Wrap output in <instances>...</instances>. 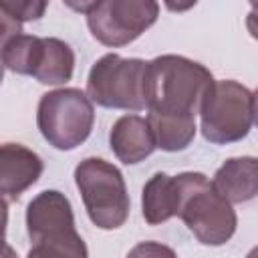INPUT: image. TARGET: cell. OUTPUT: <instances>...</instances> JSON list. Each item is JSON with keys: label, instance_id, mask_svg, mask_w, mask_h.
I'll return each mask as SVG.
<instances>
[{"label": "cell", "instance_id": "obj_21", "mask_svg": "<svg viewBox=\"0 0 258 258\" xmlns=\"http://www.w3.org/2000/svg\"><path fill=\"white\" fill-rule=\"evenodd\" d=\"M250 2V6L254 8V10H258V0H248Z\"/></svg>", "mask_w": 258, "mask_h": 258}, {"label": "cell", "instance_id": "obj_15", "mask_svg": "<svg viewBox=\"0 0 258 258\" xmlns=\"http://www.w3.org/2000/svg\"><path fill=\"white\" fill-rule=\"evenodd\" d=\"M50 0H0V12L4 20V36L20 32L24 22L40 20Z\"/></svg>", "mask_w": 258, "mask_h": 258}, {"label": "cell", "instance_id": "obj_17", "mask_svg": "<svg viewBox=\"0 0 258 258\" xmlns=\"http://www.w3.org/2000/svg\"><path fill=\"white\" fill-rule=\"evenodd\" d=\"M165 8L169 12H185L198 4V0H163Z\"/></svg>", "mask_w": 258, "mask_h": 258}, {"label": "cell", "instance_id": "obj_12", "mask_svg": "<svg viewBox=\"0 0 258 258\" xmlns=\"http://www.w3.org/2000/svg\"><path fill=\"white\" fill-rule=\"evenodd\" d=\"M212 185L230 204H244L258 196V157L226 159L214 173Z\"/></svg>", "mask_w": 258, "mask_h": 258}, {"label": "cell", "instance_id": "obj_14", "mask_svg": "<svg viewBox=\"0 0 258 258\" xmlns=\"http://www.w3.org/2000/svg\"><path fill=\"white\" fill-rule=\"evenodd\" d=\"M147 123L157 149L163 151H183L196 137V117L189 115L147 111Z\"/></svg>", "mask_w": 258, "mask_h": 258}, {"label": "cell", "instance_id": "obj_1", "mask_svg": "<svg viewBox=\"0 0 258 258\" xmlns=\"http://www.w3.org/2000/svg\"><path fill=\"white\" fill-rule=\"evenodd\" d=\"M212 83V73L191 58L181 54L155 56L145 71V109L196 117Z\"/></svg>", "mask_w": 258, "mask_h": 258}, {"label": "cell", "instance_id": "obj_20", "mask_svg": "<svg viewBox=\"0 0 258 258\" xmlns=\"http://www.w3.org/2000/svg\"><path fill=\"white\" fill-rule=\"evenodd\" d=\"M252 113H254V125L258 127V89L252 93Z\"/></svg>", "mask_w": 258, "mask_h": 258}, {"label": "cell", "instance_id": "obj_5", "mask_svg": "<svg viewBox=\"0 0 258 258\" xmlns=\"http://www.w3.org/2000/svg\"><path fill=\"white\" fill-rule=\"evenodd\" d=\"M2 62L6 71L30 75L42 85H62L73 79L75 52L60 38L14 32L2 40Z\"/></svg>", "mask_w": 258, "mask_h": 258}, {"label": "cell", "instance_id": "obj_19", "mask_svg": "<svg viewBox=\"0 0 258 258\" xmlns=\"http://www.w3.org/2000/svg\"><path fill=\"white\" fill-rule=\"evenodd\" d=\"M147 250H153V252H169V254H173L169 248H163V246H161V248H159V246H155V248H153V246H139V248H135L131 254H139V252H147Z\"/></svg>", "mask_w": 258, "mask_h": 258}, {"label": "cell", "instance_id": "obj_2", "mask_svg": "<svg viewBox=\"0 0 258 258\" xmlns=\"http://www.w3.org/2000/svg\"><path fill=\"white\" fill-rule=\"evenodd\" d=\"M175 179L179 189L177 218H181L198 242L206 246L226 244L238 226L232 204L222 198L200 171H183L177 173Z\"/></svg>", "mask_w": 258, "mask_h": 258}, {"label": "cell", "instance_id": "obj_6", "mask_svg": "<svg viewBox=\"0 0 258 258\" xmlns=\"http://www.w3.org/2000/svg\"><path fill=\"white\" fill-rule=\"evenodd\" d=\"M93 101L81 89H56L44 93L36 109V125L40 135L60 151H71L85 143L93 131Z\"/></svg>", "mask_w": 258, "mask_h": 258}, {"label": "cell", "instance_id": "obj_3", "mask_svg": "<svg viewBox=\"0 0 258 258\" xmlns=\"http://www.w3.org/2000/svg\"><path fill=\"white\" fill-rule=\"evenodd\" d=\"M26 232L30 238L28 256H71L87 258L89 250L75 228V214L69 198L58 189L36 194L26 206Z\"/></svg>", "mask_w": 258, "mask_h": 258}, {"label": "cell", "instance_id": "obj_18", "mask_svg": "<svg viewBox=\"0 0 258 258\" xmlns=\"http://www.w3.org/2000/svg\"><path fill=\"white\" fill-rule=\"evenodd\" d=\"M246 28H248L250 36L254 40H258V10L248 12V16H246Z\"/></svg>", "mask_w": 258, "mask_h": 258}, {"label": "cell", "instance_id": "obj_11", "mask_svg": "<svg viewBox=\"0 0 258 258\" xmlns=\"http://www.w3.org/2000/svg\"><path fill=\"white\" fill-rule=\"evenodd\" d=\"M109 145L111 151L117 155V159L123 161L125 165L139 163L157 149L147 119L139 115L119 117L111 127Z\"/></svg>", "mask_w": 258, "mask_h": 258}, {"label": "cell", "instance_id": "obj_8", "mask_svg": "<svg viewBox=\"0 0 258 258\" xmlns=\"http://www.w3.org/2000/svg\"><path fill=\"white\" fill-rule=\"evenodd\" d=\"M145 60L109 52L91 67L87 95L105 109L141 111L145 109Z\"/></svg>", "mask_w": 258, "mask_h": 258}, {"label": "cell", "instance_id": "obj_10", "mask_svg": "<svg viewBox=\"0 0 258 258\" xmlns=\"http://www.w3.org/2000/svg\"><path fill=\"white\" fill-rule=\"evenodd\" d=\"M42 159L20 143H4L0 147V191L4 202L18 200L42 173Z\"/></svg>", "mask_w": 258, "mask_h": 258}, {"label": "cell", "instance_id": "obj_7", "mask_svg": "<svg viewBox=\"0 0 258 258\" xmlns=\"http://www.w3.org/2000/svg\"><path fill=\"white\" fill-rule=\"evenodd\" d=\"M200 119L206 141L214 145L242 141L254 123L252 93L232 79L214 81L204 97Z\"/></svg>", "mask_w": 258, "mask_h": 258}, {"label": "cell", "instance_id": "obj_13", "mask_svg": "<svg viewBox=\"0 0 258 258\" xmlns=\"http://www.w3.org/2000/svg\"><path fill=\"white\" fill-rule=\"evenodd\" d=\"M177 200L179 189L175 175L161 171L151 175L141 191V212L145 222L149 226H157L177 216Z\"/></svg>", "mask_w": 258, "mask_h": 258}, {"label": "cell", "instance_id": "obj_4", "mask_svg": "<svg viewBox=\"0 0 258 258\" xmlns=\"http://www.w3.org/2000/svg\"><path fill=\"white\" fill-rule=\"evenodd\" d=\"M75 183L81 191L89 220L101 230H117L129 218V194L117 165L87 157L75 169Z\"/></svg>", "mask_w": 258, "mask_h": 258}, {"label": "cell", "instance_id": "obj_16", "mask_svg": "<svg viewBox=\"0 0 258 258\" xmlns=\"http://www.w3.org/2000/svg\"><path fill=\"white\" fill-rule=\"evenodd\" d=\"M71 10L75 12H81V14H89L93 8H97V4L101 0H62Z\"/></svg>", "mask_w": 258, "mask_h": 258}, {"label": "cell", "instance_id": "obj_9", "mask_svg": "<svg viewBox=\"0 0 258 258\" xmlns=\"http://www.w3.org/2000/svg\"><path fill=\"white\" fill-rule=\"evenodd\" d=\"M157 0H101L87 14L91 34L105 46H125L157 22Z\"/></svg>", "mask_w": 258, "mask_h": 258}]
</instances>
